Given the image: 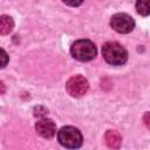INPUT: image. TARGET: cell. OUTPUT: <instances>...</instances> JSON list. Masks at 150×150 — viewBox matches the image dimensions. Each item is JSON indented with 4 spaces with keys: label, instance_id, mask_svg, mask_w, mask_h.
<instances>
[{
    "label": "cell",
    "instance_id": "obj_1",
    "mask_svg": "<svg viewBox=\"0 0 150 150\" xmlns=\"http://www.w3.org/2000/svg\"><path fill=\"white\" fill-rule=\"evenodd\" d=\"M102 54L104 60L112 66H121L125 63L128 59V53L125 48L115 41H109L103 45Z\"/></svg>",
    "mask_w": 150,
    "mask_h": 150
},
{
    "label": "cell",
    "instance_id": "obj_2",
    "mask_svg": "<svg viewBox=\"0 0 150 150\" xmlns=\"http://www.w3.org/2000/svg\"><path fill=\"white\" fill-rule=\"evenodd\" d=\"M70 53L74 59L86 62L96 56V47L90 40H77L71 45Z\"/></svg>",
    "mask_w": 150,
    "mask_h": 150
},
{
    "label": "cell",
    "instance_id": "obj_3",
    "mask_svg": "<svg viewBox=\"0 0 150 150\" xmlns=\"http://www.w3.org/2000/svg\"><path fill=\"white\" fill-rule=\"evenodd\" d=\"M57 139L60 144L70 149H76L82 145V135L80 130L74 127L61 128L57 132Z\"/></svg>",
    "mask_w": 150,
    "mask_h": 150
},
{
    "label": "cell",
    "instance_id": "obj_4",
    "mask_svg": "<svg viewBox=\"0 0 150 150\" xmlns=\"http://www.w3.org/2000/svg\"><path fill=\"white\" fill-rule=\"evenodd\" d=\"M110 25L116 32L122 33V34H127L134 29L135 22L130 15H128L125 13H117V14L112 15Z\"/></svg>",
    "mask_w": 150,
    "mask_h": 150
},
{
    "label": "cell",
    "instance_id": "obj_5",
    "mask_svg": "<svg viewBox=\"0 0 150 150\" xmlns=\"http://www.w3.org/2000/svg\"><path fill=\"white\" fill-rule=\"evenodd\" d=\"M88 88H89V83L88 81L81 76V75H75V76H71L67 84H66V89L67 91L71 95V96H75V97H80V96H83L87 91H88Z\"/></svg>",
    "mask_w": 150,
    "mask_h": 150
},
{
    "label": "cell",
    "instance_id": "obj_6",
    "mask_svg": "<svg viewBox=\"0 0 150 150\" xmlns=\"http://www.w3.org/2000/svg\"><path fill=\"white\" fill-rule=\"evenodd\" d=\"M36 132L43 138H52L56 134V125L49 118H42L35 124Z\"/></svg>",
    "mask_w": 150,
    "mask_h": 150
},
{
    "label": "cell",
    "instance_id": "obj_7",
    "mask_svg": "<svg viewBox=\"0 0 150 150\" xmlns=\"http://www.w3.org/2000/svg\"><path fill=\"white\" fill-rule=\"evenodd\" d=\"M105 142H107V144H108L109 148L117 149L121 145L122 137H121V135L117 131H115V130H108L107 134H105Z\"/></svg>",
    "mask_w": 150,
    "mask_h": 150
},
{
    "label": "cell",
    "instance_id": "obj_8",
    "mask_svg": "<svg viewBox=\"0 0 150 150\" xmlns=\"http://www.w3.org/2000/svg\"><path fill=\"white\" fill-rule=\"evenodd\" d=\"M14 26V22L12 20L11 16L8 15H1L0 18V33L1 34H8L9 32H12Z\"/></svg>",
    "mask_w": 150,
    "mask_h": 150
},
{
    "label": "cell",
    "instance_id": "obj_9",
    "mask_svg": "<svg viewBox=\"0 0 150 150\" xmlns=\"http://www.w3.org/2000/svg\"><path fill=\"white\" fill-rule=\"evenodd\" d=\"M136 9L141 15H150V0H137Z\"/></svg>",
    "mask_w": 150,
    "mask_h": 150
},
{
    "label": "cell",
    "instance_id": "obj_10",
    "mask_svg": "<svg viewBox=\"0 0 150 150\" xmlns=\"http://www.w3.org/2000/svg\"><path fill=\"white\" fill-rule=\"evenodd\" d=\"M66 5H68V6H73V7H75V6H79V5H81L82 2H83V0H62Z\"/></svg>",
    "mask_w": 150,
    "mask_h": 150
},
{
    "label": "cell",
    "instance_id": "obj_11",
    "mask_svg": "<svg viewBox=\"0 0 150 150\" xmlns=\"http://www.w3.org/2000/svg\"><path fill=\"white\" fill-rule=\"evenodd\" d=\"M143 121H144V124L150 129V111L144 114V116H143Z\"/></svg>",
    "mask_w": 150,
    "mask_h": 150
},
{
    "label": "cell",
    "instance_id": "obj_12",
    "mask_svg": "<svg viewBox=\"0 0 150 150\" xmlns=\"http://www.w3.org/2000/svg\"><path fill=\"white\" fill-rule=\"evenodd\" d=\"M1 53H2V59H4V61H2V66H1V67H5V66H6V61H7V54L5 53L4 49L1 50Z\"/></svg>",
    "mask_w": 150,
    "mask_h": 150
}]
</instances>
